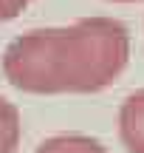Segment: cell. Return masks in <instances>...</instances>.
I'll return each instance as SVG.
<instances>
[{
	"mask_svg": "<svg viewBox=\"0 0 144 153\" xmlns=\"http://www.w3.org/2000/svg\"><path fill=\"white\" fill-rule=\"evenodd\" d=\"M110 3H139V0H110Z\"/></svg>",
	"mask_w": 144,
	"mask_h": 153,
	"instance_id": "6",
	"label": "cell"
},
{
	"mask_svg": "<svg viewBox=\"0 0 144 153\" xmlns=\"http://www.w3.org/2000/svg\"><path fill=\"white\" fill-rule=\"evenodd\" d=\"M119 139L130 153H144V88L130 94L119 108Z\"/></svg>",
	"mask_w": 144,
	"mask_h": 153,
	"instance_id": "2",
	"label": "cell"
},
{
	"mask_svg": "<svg viewBox=\"0 0 144 153\" xmlns=\"http://www.w3.org/2000/svg\"><path fill=\"white\" fill-rule=\"evenodd\" d=\"M34 153H107L90 136H54L43 142Z\"/></svg>",
	"mask_w": 144,
	"mask_h": 153,
	"instance_id": "3",
	"label": "cell"
},
{
	"mask_svg": "<svg viewBox=\"0 0 144 153\" xmlns=\"http://www.w3.org/2000/svg\"><path fill=\"white\" fill-rule=\"evenodd\" d=\"M20 145V114L9 99L0 97V153H14Z\"/></svg>",
	"mask_w": 144,
	"mask_h": 153,
	"instance_id": "4",
	"label": "cell"
},
{
	"mask_svg": "<svg viewBox=\"0 0 144 153\" xmlns=\"http://www.w3.org/2000/svg\"><path fill=\"white\" fill-rule=\"evenodd\" d=\"M127 60V28L110 17H88L17 37L3 54V74L28 94H93L113 85Z\"/></svg>",
	"mask_w": 144,
	"mask_h": 153,
	"instance_id": "1",
	"label": "cell"
},
{
	"mask_svg": "<svg viewBox=\"0 0 144 153\" xmlns=\"http://www.w3.org/2000/svg\"><path fill=\"white\" fill-rule=\"evenodd\" d=\"M28 3H31V0H0V23H3V20H11V17H17Z\"/></svg>",
	"mask_w": 144,
	"mask_h": 153,
	"instance_id": "5",
	"label": "cell"
}]
</instances>
